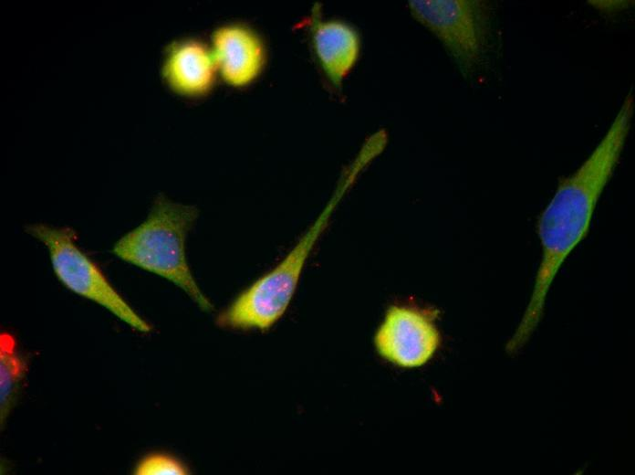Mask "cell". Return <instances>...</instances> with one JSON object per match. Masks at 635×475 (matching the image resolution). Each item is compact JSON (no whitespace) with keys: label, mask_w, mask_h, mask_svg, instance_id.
<instances>
[{"label":"cell","mask_w":635,"mask_h":475,"mask_svg":"<svg viewBox=\"0 0 635 475\" xmlns=\"http://www.w3.org/2000/svg\"><path fill=\"white\" fill-rule=\"evenodd\" d=\"M633 110V97L630 93L603 138L573 174L559 181L540 213L537 219L540 263L531 298L506 343L508 354H516L528 342L542 319L556 276L587 237L599 199L620 158Z\"/></svg>","instance_id":"1"},{"label":"cell","mask_w":635,"mask_h":475,"mask_svg":"<svg viewBox=\"0 0 635 475\" xmlns=\"http://www.w3.org/2000/svg\"><path fill=\"white\" fill-rule=\"evenodd\" d=\"M198 209L160 195L143 222L120 238L112 253L120 259L161 277L184 291L203 311L213 305L197 284L188 264L186 238Z\"/></svg>","instance_id":"2"},{"label":"cell","mask_w":635,"mask_h":475,"mask_svg":"<svg viewBox=\"0 0 635 475\" xmlns=\"http://www.w3.org/2000/svg\"><path fill=\"white\" fill-rule=\"evenodd\" d=\"M25 231L42 242L57 280L70 291L103 307L132 329L148 333L152 326L141 317L108 280L100 269L78 246L69 227L29 224Z\"/></svg>","instance_id":"3"},{"label":"cell","mask_w":635,"mask_h":475,"mask_svg":"<svg viewBox=\"0 0 635 475\" xmlns=\"http://www.w3.org/2000/svg\"><path fill=\"white\" fill-rule=\"evenodd\" d=\"M411 16L443 45L463 74L482 61L489 41V5L480 0L408 2Z\"/></svg>","instance_id":"4"},{"label":"cell","mask_w":635,"mask_h":475,"mask_svg":"<svg viewBox=\"0 0 635 475\" xmlns=\"http://www.w3.org/2000/svg\"><path fill=\"white\" fill-rule=\"evenodd\" d=\"M438 311L409 304H392L377 328L373 343L377 353L401 368L426 364L441 344Z\"/></svg>","instance_id":"5"},{"label":"cell","mask_w":635,"mask_h":475,"mask_svg":"<svg viewBox=\"0 0 635 475\" xmlns=\"http://www.w3.org/2000/svg\"><path fill=\"white\" fill-rule=\"evenodd\" d=\"M218 76L229 86L245 88L261 75L266 61L265 47L260 36L240 23L216 27L209 45Z\"/></svg>","instance_id":"6"},{"label":"cell","mask_w":635,"mask_h":475,"mask_svg":"<svg viewBox=\"0 0 635 475\" xmlns=\"http://www.w3.org/2000/svg\"><path fill=\"white\" fill-rule=\"evenodd\" d=\"M312 49L328 82L340 90L357 65L361 50L358 30L350 24L325 18L321 5L315 4L307 22Z\"/></svg>","instance_id":"7"},{"label":"cell","mask_w":635,"mask_h":475,"mask_svg":"<svg viewBox=\"0 0 635 475\" xmlns=\"http://www.w3.org/2000/svg\"><path fill=\"white\" fill-rule=\"evenodd\" d=\"M164 83L187 98H201L213 88L218 76L210 46L195 37L172 41L161 68Z\"/></svg>","instance_id":"8"},{"label":"cell","mask_w":635,"mask_h":475,"mask_svg":"<svg viewBox=\"0 0 635 475\" xmlns=\"http://www.w3.org/2000/svg\"><path fill=\"white\" fill-rule=\"evenodd\" d=\"M26 364L16 350L14 337L4 332L0 337V419L5 423L16 400L26 374Z\"/></svg>","instance_id":"9"},{"label":"cell","mask_w":635,"mask_h":475,"mask_svg":"<svg viewBox=\"0 0 635 475\" xmlns=\"http://www.w3.org/2000/svg\"><path fill=\"white\" fill-rule=\"evenodd\" d=\"M133 473L136 475H186L189 474V470L172 456L151 453L138 462Z\"/></svg>","instance_id":"10"}]
</instances>
